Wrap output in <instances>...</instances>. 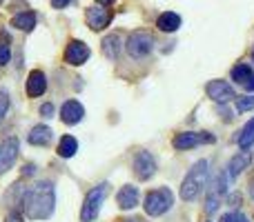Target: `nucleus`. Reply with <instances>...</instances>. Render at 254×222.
<instances>
[{"label": "nucleus", "instance_id": "nucleus-33", "mask_svg": "<svg viewBox=\"0 0 254 222\" xmlns=\"http://www.w3.org/2000/svg\"><path fill=\"white\" fill-rule=\"evenodd\" d=\"M252 62H254V49H252Z\"/></svg>", "mask_w": 254, "mask_h": 222}, {"label": "nucleus", "instance_id": "nucleus-9", "mask_svg": "<svg viewBox=\"0 0 254 222\" xmlns=\"http://www.w3.org/2000/svg\"><path fill=\"white\" fill-rule=\"evenodd\" d=\"M89 53L92 51H89V47L83 43V40H71L65 49V62L67 65L78 67V65H83V62H87Z\"/></svg>", "mask_w": 254, "mask_h": 222}, {"label": "nucleus", "instance_id": "nucleus-1", "mask_svg": "<svg viewBox=\"0 0 254 222\" xmlns=\"http://www.w3.org/2000/svg\"><path fill=\"white\" fill-rule=\"evenodd\" d=\"M56 207V191L52 182H36L22 196V211L29 220H47Z\"/></svg>", "mask_w": 254, "mask_h": 222}, {"label": "nucleus", "instance_id": "nucleus-23", "mask_svg": "<svg viewBox=\"0 0 254 222\" xmlns=\"http://www.w3.org/2000/svg\"><path fill=\"white\" fill-rule=\"evenodd\" d=\"M252 144H254V118L243 127L241 135H239V147L241 149H248V147H252Z\"/></svg>", "mask_w": 254, "mask_h": 222}, {"label": "nucleus", "instance_id": "nucleus-30", "mask_svg": "<svg viewBox=\"0 0 254 222\" xmlns=\"http://www.w3.org/2000/svg\"><path fill=\"white\" fill-rule=\"evenodd\" d=\"M4 222H25V220H22L20 214H16V211H13V214L7 216V220H4Z\"/></svg>", "mask_w": 254, "mask_h": 222}, {"label": "nucleus", "instance_id": "nucleus-25", "mask_svg": "<svg viewBox=\"0 0 254 222\" xmlns=\"http://www.w3.org/2000/svg\"><path fill=\"white\" fill-rule=\"evenodd\" d=\"M221 222H248V218L243 214H239V211H232V214H225Z\"/></svg>", "mask_w": 254, "mask_h": 222}, {"label": "nucleus", "instance_id": "nucleus-28", "mask_svg": "<svg viewBox=\"0 0 254 222\" xmlns=\"http://www.w3.org/2000/svg\"><path fill=\"white\" fill-rule=\"evenodd\" d=\"M40 113H43L45 118H52V113H54V107H52V102H47V105H43V107H40Z\"/></svg>", "mask_w": 254, "mask_h": 222}, {"label": "nucleus", "instance_id": "nucleus-2", "mask_svg": "<svg viewBox=\"0 0 254 222\" xmlns=\"http://www.w3.org/2000/svg\"><path fill=\"white\" fill-rule=\"evenodd\" d=\"M207 169H210V162L198 160V162H194V167L188 171L183 184H181V198H183L185 202L196 200L198 193L203 191V187H205V182H207Z\"/></svg>", "mask_w": 254, "mask_h": 222}, {"label": "nucleus", "instance_id": "nucleus-8", "mask_svg": "<svg viewBox=\"0 0 254 222\" xmlns=\"http://www.w3.org/2000/svg\"><path fill=\"white\" fill-rule=\"evenodd\" d=\"M134 174L138 180H149L156 174V162L149 151H138L134 156Z\"/></svg>", "mask_w": 254, "mask_h": 222}, {"label": "nucleus", "instance_id": "nucleus-19", "mask_svg": "<svg viewBox=\"0 0 254 222\" xmlns=\"http://www.w3.org/2000/svg\"><path fill=\"white\" fill-rule=\"evenodd\" d=\"M27 140H29V144H36V147H47L52 142V129L45 125H36Z\"/></svg>", "mask_w": 254, "mask_h": 222}, {"label": "nucleus", "instance_id": "nucleus-12", "mask_svg": "<svg viewBox=\"0 0 254 222\" xmlns=\"http://www.w3.org/2000/svg\"><path fill=\"white\" fill-rule=\"evenodd\" d=\"M47 89V76L40 69H34L29 76H27V96L29 98H38L45 93Z\"/></svg>", "mask_w": 254, "mask_h": 222}, {"label": "nucleus", "instance_id": "nucleus-27", "mask_svg": "<svg viewBox=\"0 0 254 222\" xmlns=\"http://www.w3.org/2000/svg\"><path fill=\"white\" fill-rule=\"evenodd\" d=\"M9 58H11V51H9L7 44H0V65H7Z\"/></svg>", "mask_w": 254, "mask_h": 222}, {"label": "nucleus", "instance_id": "nucleus-10", "mask_svg": "<svg viewBox=\"0 0 254 222\" xmlns=\"http://www.w3.org/2000/svg\"><path fill=\"white\" fill-rule=\"evenodd\" d=\"M205 91L214 102H223V105L234 98V89L230 87V83H225V80H210Z\"/></svg>", "mask_w": 254, "mask_h": 222}, {"label": "nucleus", "instance_id": "nucleus-6", "mask_svg": "<svg viewBox=\"0 0 254 222\" xmlns=\"http://www.w3.org/2000/svg\"><path fill=\"white\" fill-rule=\"evenodd\" d=\"M214 140L216 138L212 133H207V131H201V133H196V131H183V133L174 135V149H179V151H188V149H194L203 142L212 144Z\"/></svg>", "mask_w": 254, "mask_h": 222}, {"label": "nucleus", "instance_id": "nucleus-17", "mask_svg": "<svg viewBox=\"0 0 254 222\" xmlns=\"http://www.w3.org/2000/svg\"><path fill=\"white\" fill-rule=\"evenodd\" d=\"M250 162H252V156L248 151L237 153V156L230 160V165H228V178H237L243 169H248V167H250Z\"/></svg>", "mask_w": 254, "mask_h": 222}, {"label": "nucleus", "instance_id": "nucleus-11", "mask_svg": "<svg viewBox=\"0 0 254 222\" xmlns=\"http://www.w3.org/2000/svg\"><path fill=\"white\" fill-rule=\"evenodd\" d=\"M223 193H225V174L221 171L219 178H216V180H214V184H212L210 193H207V200H205V205H207V207H205L207 214H214V211L219 209Z\"/></svg>", "mask_w": 254, "mask_h": 222}, {"label": "nucleus", "instance_id": "nucleus-34", "mask_svg": "<svg viewBox=\"0 0 254 222\" xmlns=\"http://www.w3.org/2000/svg\"><path fill=\"white\" fill-rule=\"evenodd\" d=\"M0 149H2V144H0Z\"/></svg>", "mask_w": 254, "mask_h": 222}, {"label": "nucleus", "instance_id": "nucleus-35", "mask_svg": "<svg viewBox=\"0 0 254 222\" xmlns=\"http://www.w3.org/2000/svg\"><path fill=\"white\" fill-rule=\"evenodd\" d=\"M0 2H2V0H0Z\"/></svg>", "mask_w": 254, "mask_h": 222}, {"label": "nucleus", "instance_id": "nucleus-3", "mask_svg": "<svg viewBox=\"0 0 254 222\" xmlns=\"http://www.w3.org/2000/svg\"><path fill=\"white\" fill-rule=\"evenodd\" d=\"M107 193H110V184L107 182H101L98 187L89 189L87 196H85V202L80 205V222H92L96 218Z\"/></svg>", "mask_w": 254, "mask_h": 222}, {"label": "nucleus", "instance_id": "nucleus-29", "mask_svg": "<svg viewBox=\"0 0 254 222\" xmlns=\"http://www.w3.org/2000/svg\"><path fill=\"white\" fill-rule=\"evenodd\" d=\"M69 2H71V0H52V7L54 9H65Z\"/></svg>", "mask_w": 254, "mask_h": 222}, {"label": "nucleus", "instance_id": "nucleus-18", "mask_svg": "<svg viewBox=\"0 0 254 222\" xmlns=\"http://www.w3.org/2000/svg\"><path fill=\"white\" fill-rule=\"evenodd\" d=\"M156 27L161 31H165V34H174V31L181 27V16H179V13H174V11L161 13V16H158V20H156Z\"/></svg>", "mask_w": 254, "mask_h": 222}, {"label": "nucleus", "instance_id": "nucleus-4", "mask_svg": "<svg viewBox=\"0 0 254 222\" xmlns=\"http://www.w3.org/2000/svg\"><path fill=\"white\" fill-rule=\"evenodd\" d=\"M174 205V196L167 187H161V189H154L145 196V214L156 218V216H163L170 207Z\"/></svg>", "mask_w": 254, "mask_h": 222}, {"label": "nucleus", "instance_id": "nucleus-7", "mask_svg": "<svg viewBox=\"0 0 254 222\" xmlns=\"http://www.w3.org/2000/svg\"><path fill=\"white\" fill-rule=\"evenodd\" d=\"M112 18H114V13H112L110 9L101 7V4H98V7H89L87 11H85L87 27L89 29H94V31H101V29H105V27H110Z\"/></svg>", "mask_w": 254, "mask_h": 222}, {"label": "nucleus", "instance_id": "nucleus-32", "mask_svg": "<svg viewBox=\"0 0 254 222\" xmlns=\"http://www.w3.org/2000/svg\"><path fill=\"white\" fill-rule=\"evenodd\" d=\"M96 2H98V4H101V7H110V4H112V2H114V0H96Z\"/></svg>", "mask_w": 254, "mask_h": 222}, {"label": "nucleus", "instance_id": "nucleus-15", "mask_svg": "<svg viewBox=\"0 0 254 222\" xmlns=\"http://www.w3.org/2000/svg\"><path fill=\"white\" fill-rule=\"evenodd\" d=\"M232 80L241 85L246 91H254V71L248 65H237L232 69Z\"/></svg>", "mask_w": 254, "mask_h": 222}, {"label": "nucleus", "instance_id": "nucleus-26", "mask_svg": "<svg viewBox=\"0 0 254 222\" xmlns=\"http://www.w3.org/2000/svg\"><path fill=\"white\" fill-rule=\"evenodd\" d=\"M7 111H9V98L4 91H0V122H2V118Z\"/></svg>", "mask_w": 254, "mask_h": 222}, {"label": "nucleus", "instance_id": "nucleus-24", "mask_svg": "<svg viewBox=\"0 0 254 222\" xmlns=\"http://www.w3.org/2000/svg\"><path fill=\"white\" fill-rule=\"evenodd\" d=\"M237 109L239 111H250V109H254V96L237 98Z\"/></svg>", "mask_w": 254, "mask_h": 222}, {"label": "nucleus", "instance_id": "nucleus-21", "mask_svg": "<svg viewBox=\"0 0 254 222\" xmlns=\"http://www.w3.org/2000/svg\"><path fill=\"white\" fill-rule=\"evenodd\" d=\"M11 27L20 31H31L36 27V13L34 11H22V13H16L11 18Z\"/></svg>", "mask_w": 254, "mask_h": 222}, {"label": "nucleus", "instance_id": "nucleus-16", "mask_svg": "<svg viewBox=\"0 0 254 222\" xmlns=\"http://www.w3.org/2000/svg\"><path fill=\"white\" fill-rule=\"evenodd\" d=\"M116 202H119V207L123 211L134 209V207L138 205V189L131 187V184H125V187L116 193Z\"/></svg>", "mask_w": 254, "mask_h": 222}, {"label": "nucleus", "instance_id": "nucleus-22", "mask_svg": "<svg viewBox=\"0 0 254 222\" xmlns=\"http://www.w3.org/2000/svg\"><path fill=\"white\" fill-rule=\"evenodd\" d=\"M78 151V142H76L74 135H63L61 142H58V156L61 158H71Z\"/></svg>", "mask_w": 254, "mask_h": 222}, {"label": "nucleus", "instance_id": "nucleus-13", "mask_svg": "<svg viewBox=\"0 0 254 222\" xmlns=\"http://www.w3.org/2000/svg\"><path fill=\"white\" fill-rule=\"evenodd\" d=\"M83 116H85V107L78 100H67L61 107V118L65 125H76V122L83 120Z\"/></svg>", "mask_w": 254, "mask_h": 222}, {"label": "nucleus", "instance_id": "nucleus-20", "mask_svg": "<svg viewBox=\"0 0 254 222\" xmlns=\"http://www.w3.org/2000/svg\"><path fill=\"white\" fill-rule=\"evenodd\" d=\"M101 49H103V53H105V58L116 60V58H119V53H121V38L116 34L105 36V38H103V43H101Z\"/></svg>", "mask_w": 254, "mask_h": 222}, {"label": "nucleus", "instance_id": "nucleus-31", "mask_svg": "<svg viewBox=\"0 0 254 222\" xmlns=\"http://www.w3.org/2000/svg\"><path fill=\"white\" fill-rule=\"evenodd\" d=\"M0 40H2V44H7V47H9V40H11V38H9V36L4 34L2 29H0Z\"/></svg>", "mask_w": 254, "mask_h": 222}, {"label": "nucleus", "instance_id": "nucleus-5", "mask_svg": "<svg viewBox=\"0 0 254 222\" xmlns=\"http://www.w3.org/2000/svg\"><path fill=\"white\" fill-rule=\"evenodd\" d=\"M152 49H154V36L145 29L134 31L129 36V40H127V53L131 58H145L152 53Z\"/></svg>", "mask_w": 254, "mask_h": 222}, {"label": "nucleus", "instance_id": "nucleus-14", "mask_svg": "<svg viewBox=\"0 0 254 222\" xmlns=\"http://www.w3.org/2000/svg\"><path fill=\"white\" fill-rule=\"evenodd\" d=\"M16 158H18V140L9 138L7 142L2 144V149H0V174H4V171L16 162Z\"/></svg>", "mask_w": 254, "mask_h": 222}]
</instances>
